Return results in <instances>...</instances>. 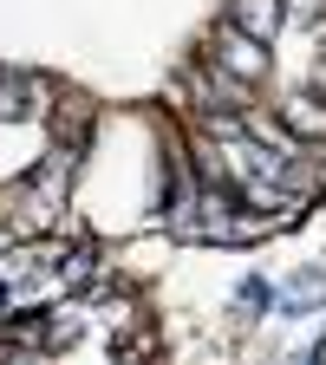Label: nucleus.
Returning <instances> with one entry per match:
<instances>
[{
	"mask_svg": "<svg viewBox=\"0 0 326 365\" xmlns=\"http://www.w3.org/2000/svg\"><path fill=\"white\" fill-rule=\"evenodd\" d=\"M222 46H228V53H222V66L235 72L242 85H255V78L268 72V59H261V39H255V33H242V26H235V33H222Z\"/></svg>",
	"mask_w": 326,
	"mask_h": 365,
	"instance_id": "obj_1",
	"label": "nucleus"
},
{
	"mask_svg": "<svg viewBox=\"0 0 326 365\" xmlns=\"http://www.w3.org/2000/svg\"><path fill=\"white\" fill-rule=\"evenodd\" d=\"M20 98H26V85H20L14 72H0V118H20V111H26Z\"/></svg>",
	"mask_w": 326,
	"mask_h": 365,
	"instance_id": "obj_4",
	"label": "nucleus"
},
{
	"mask_svg": "<svg viewBox=\"0 0 326 365\" xmlns=\"http://www.w3.org/2000/svg\"><path fill=\"white\" fill-rule=\"evenodd\" d=\"M281 118H287L300 137H326V111H320V98H294V105H281Z\"/></svg>",
	"mask_w": 326,
	"mask_h": 365,
	"instance_id": "obj_3",
	"label": "nucleus"
},
{
	"mask_svg": "<svg viewBox=\"0 0 326 365\" xmlns=\"http://www.w3.org/2000/svg\"><path fill=\"white\" fill-rule=\"evenodd\" d=\"M235 26L255 33V39H268L274 26H281V0H235Z\"/></svg>",
	"mask_w": 326,
	"mask_h": 365,
	"instance_id": "obj_2",
	"label": "nucleus"
},
{
	"mask_svg": "<svg viewBox=\"0 0 326 365\" xmlns=\"http://www.w3.org/2000/svg\"><path fill=\"white\" fill-rule=\"evenodd\" d=\"M320 7H326V0H300V14H320Z\"/></svg>",
	"mask_w": 326,
	"mask_h": 365,
	"instance_id": "obj_5",
	"label": "nucleus"
}]
</instances>
